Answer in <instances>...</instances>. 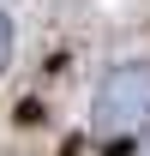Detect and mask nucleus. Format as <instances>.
Returning <instances> with one entry per match:
<instances>
[{
    "mask_svg": "<svg viewBox=\"0 0 150 156\" xmlns=\"http://www.w3.org/2000/svg\"><path fill=\"white\" fill-rule=\"evenodd\" d=\"M6 60H12V18L0 12V66H6Z\"/></svg>",
    "mask_w": 150,
    "mask_h": 156,
    "instance_id": "obj_2",
    "label": "nucleus"
},
{
    "mask_svg": "<svg viewBox=\"0 0 150 156\" xmlns=\"http://www.w3.org/2000/svg\"><path fill=\"white\" fill-rule=\"evenodd\" d=\"M90 126H96V138H138L150 126V60L114 66V72L96 84Z\"/></svg>",
    "mask_w": 150,
    "mask_h": 156,
    "instance_id": "obj_1",
    "label": "nucleus"
}]
</instances>
